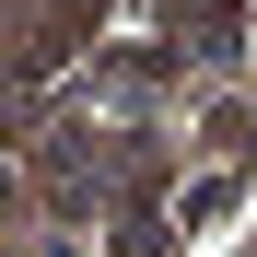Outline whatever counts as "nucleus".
<instances>
[{"instance_id": "nucleus-1", "label": "nucleus", "mask_w": 257, "mask_h": 257, "mask_svg": "<svg viewBox=\"0 0 257 257\" xmlns=\"http://www.w3.org/2000/svg\"><path fill=\"white\" fill-rule=\"evenodd\" d=\"M117 245H128V257H176V234H164L152 210H128V222H117Z\"/></svg>"}]
</instances>
